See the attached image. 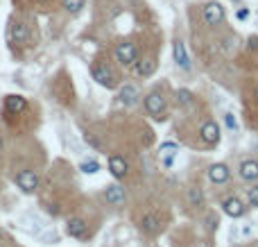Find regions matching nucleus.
<instances>
[{
  "instance_id": "f257e3e1",
  "label": "nucleus",
  "mask_w": 258,
  "mask_h": 247,
  "mask_svg": "<svg viewBox=\"0 0 258 247\" xmlns=\"http://www.w3.org/2000/svg\"><path fill=\"white\" fill-rule=\"evenodd\" d=\"M113 54H116V61H118L120 66H134V61L138 59V48H136V43H131V41H123L116 46Z\"/></svg>"
},
{
  "instance_id": "f03ea898",
  "label": "nucleus",
  "mask_w": 258,
  "mask_h": 247,
  "mask_svg": "<svg viewBox=\"0 0 258 247\" xmlns=\"http://www.w3.org/2000/svg\"><path fill=\"white\" fill-rule=\"evenodd\" d=\"M91 75H93V80L100 86H104V89H116V84H118V77L113 75V70L109 68L107 64H93Z\"/></svg>"
},
{
  "instance_id": "7ed1b4c3",
  "label": "nucleus",
  "mask_w": 258,
  "mask_h": 247,
  "mask_svg": "<svg viewBox=\"0 0 258 247\" xmlns=\"http://www.w3.org/2000/svg\"><path fill=\"white\" fill-rule=\"evenodd\" d=\"M224 16H226V11L217 0H211V2H206V5L202 7V18H204V23L211 27L220 25V23L224 21Z\"/></svg>"
},
{
  "instance_id": "20e7f679",
  "label": "nucleus",
  "mask_w": 258,
  "mask_h": 247,
  "mask_svg": "<svg viewBox=\"0 0 258 247\" xmlns=\"http://www.w3.org/2000/svg\"><path fill=\"white\" fill-rule=\"evenodd\" d=\"M143 107L150 116H161L166 111V98H163L161 91H150L143 98Z\"/></svg>"
},
{
  "instance_id": "39448f33",
  "label": "nucleus",
  "mask_w": 258,
  "mask_h": 247,
  "mask_svg": "<svg viewBox=\"0 0 258 247\" xmlns=\"http://www.w3.org/2000/svg\"><path fill=\"white\" fill-rule=\"evenodd\" d=\"M222 211H224L229 218H233V220H238V218H242V215L247 213V206L242 204V199L236 198V195H231V198H224L222 199Z\"/></svg>"
},
{
  "instance_id": "423d86ee",
  "label": "nucleus",
  "mask_w": 258,
  "mask_h": 247,
  "mask_svg": "<svg viewBox=\"0 0 258 247\" xmlns=\"http://www.w3.org/2000/svg\"><path fill=\"white\" fill-rule=\"evenodd\" d=\"M172 57H174V61H177V66L181 70L193 68V64H190V54H188V50H186L181 39H174V41H172Z\"/></svg>"
},
{
  "instance_id": "0eeeda50",
  "label": "nucleus",
  "mask_w": 258,
  "mask_h": 247,
  "mask_svg": "<svg viewBox=\"0 0 258 247\" xmlns=\"http://www.w3.org/2000/svg\"><path fill=\"white\" fill-rule=\"evenodd\" d=\"M16 186L23 193H34L39 188V175L34 170H21L16 175Z\"/></svg>"
},
{
  "instance_id": "6e6552de",
  "label": "nucleus",
  "mask_w": 258,
  "mask_h": 247,
  "mask_svg": "<svg viewBox=\"0 0 258 247\" xmlns=\"http://www.w3.org/2000/svg\"><path fill=\"white\" fill-rule=\"evenodd\" d=\"M199 134H202V141H204L206 145H217L220 143V125L215 123V120H206L202 127H199Z\"/></svg>"
},
{
  "instance_id": "1a4fd4ad",
  "label": "nucleus",
  "mask_w": 258,
  "mask_h": 247,
  "mask_svg": "<svg viewBox=\"0 0 258 247\" xmlns=\"http://www.w3.org/2000/svg\"><path fill=\"white\" fill-rule=\"evenodd\" d=\"M229 177H231V170H229V166L226 163H213V166L209 168V179L211 184H226L229 182Z\"/></svg>"
},
{
  "instance_id": "9d476101",
  "label": "nucleus",
  "mask_w": 258,
  "mask_h": 247,
  "mask_svg": "<svg viewBox=\"0 0 258 247\" xmlns=\"http://www.w3.org/2000/svg\"><path fill=\"white\" fill-rule=\"evenodd\" d=\"M238 175H240L242 182H256L258 179V161H254V159L240 161V166H238Z\"/></svg>"
},
{
  "instance_id": "9b49d317",
  "label": "nucleus",
  "mask_w": 258,
  "mask_h": 247,
  "mask_svg": "<svg viewBox=\"0 0 258 247\" xmlns=\"http://www.w3.org/2000/svg\"><path fill=\"white\" fill-rule=\"evenodd\" d=\"M127 161H125L120 154H111L109 156V172H111L116 179H125L127 177Z\"/></svg>"
},
{
  "instance_id": "f8f14e48",
  "label": "nucleus",
  "mask_w": 258,
  "mask_h": 247,
  "mask_svg": "<svg viewBox=\"0 0 258 247\" xmlns=\"http://www.w3.org/2000/svg\"><path fill=\"white\" fill-rule=\"evenodd\" d=\"M154 70H156V61L152 57H138L134 61V73L138 77H150L154 75Z\"/></svg>"
},
{
  "instance_id": "ddd939ff",
  "label": "nucleus",
  "mask_w": 258,
  "mask_h": 247,
  "mask_svg": "<svg viewBox=\"0 0 258 247\" xmlns=\"http://www.w3.org/2000/svg\"><path fill=\"white\" fill-rule=\"evenodd\" d=\"M118 100L125 107H134V104L138 102V89H136L134 84H125L118 91Z\"/></svg>"
},
{
  "instance_id": "4468645a",
  "label": "nucleus",
  "mask_w": 258,
  "mask_h": 247,
  "mask_svg": "<svg viewBox=\"0 0 258 247\" xmlns=\"http://www.w3.org/2000/svg\"><path fill=\"white\" fill-rule=\"evenodd\" d=\"M86 231H88V225H86L82 218H70L68 225H66V234L70 238H84Z\"/></svg>"
},
{
  "instance_id": "2eb2a0df",
  "label": "nucleus",
  "mask_w": 258,
  "mask_h": 247,
  "mask_svg": "<svg viewBox=\"0 0 258 247\" xmlns=\"http://www.w3.org/2000/svg\"><path fill=\"white\" fill-rule=\"evenodd\" d=\"M104 198H107V202L113 206L125 204V188L118 186V184H111V186H107V191H104Z\"/></svg>"
},
{
  "instance_id": "dca6fc26",
  "label": "nucleus",
  "mask_w": 258,
  "mask_h": 247,
  "mask_svg": "<svg viewBox=\"0 0 258 247\" xmlns=\"http://www.w3.org/2000/svg\"><path fill=\"white\" fill-rule=\"evenodd\" d=\"M5 109L9 113H21L27 109V100L23 96H7L5 98Z\"/></svg>"
},
{
  "instance_id": "f3484780",
  "label": "nucleus",
  "mask_w": 258,
  "mask_h": 247,
  "mask_svg": "<svg viewBox=\"0 0 258 247\" xmlns=\"http://www.w3.org/2000/svg\"><path fill=\"white\" fill-rule=\"evenodd\" d=\"M9 39L14 43H25L27 41V27H25V23H21V21H14L11 23V27H9Z\"/></svg>"
},
{
  "instance_id": "a211bd4d",
  "label": "nucleus",
  "mask_w": 258,
  "mask_h": 247,
  "mask_svg": "<svg viewBox=\"0 0 258 247\" xmlns=\"http://www.w3.org/2000/svg\"><path fill=\"white\" fill-rule=\"evenodd\" d=\"M140 229L145 231V234H156V231L161 229V218L156 213H147L143 220H140Z\"/></svg>"
},
{
  "instance_id": "6ab92c4d",
  "label": "nucleus",
  "mask_w": 258,
  "mask_h": 247,
  "mask_svg": "<svg viewBox=\"0 0 258 247\" xmlns=\"http://www.w3.org/2000/svg\"><path fill=\"white\" fill-rule=\"evenodd\" d=\"M174 100H177V104H179V107H181V109L193 107V102H195L193 93H190L188 89H179V91L174 93Z\"/></svg>"
},
{
  "instance_id": "aec40b11",
  "label": "nucleus",
  "mask_w": 258,
  "mask_h": 247,
  "mask_svg": "<svg viewBox=\"0 0 258 247\" xmlns=\"http://www.w3.org/2000/svg\"><path fill=\"white\" fill-rule=\"evenodd\" d=\"M61 7L68 14H80L82 7H84V0H61Z\"/></svg>"
},
{
  "instance_id": "412c9836",
  "label": "nucleus",
  "mask_w": 258,
  "mask_h": 247,
  "mask_svg": "<svg viewBox=\"0 0 258 247\" xmlns=\"http://www.w3.org/2000/svg\"><path fill=\"white\" fill-rule=\"evenodd\" d=\"M80 170L84 172V175H95V172L100 170V163L97 161H84V163H80Z\"/></svg>"
},
{
  "instance_id": "4be33fe9",
  "label": "nucleus",
  "mask_w": 258,
  "mask_h": 247,
  "mask_svg": "<svg viewBox=\"0 0 258 247\" xmlns=\"http://www.w3.org/2000/svg\"><path fill=\"white\" fill-rule=\"evenodd\" d=\"M247 199H249V206H254V209H258V184H256V186H252V188H249Z\"/></svg>"
},
{
  "instance_id": "5701e85b",
  "label": "nucleus",
  "mask_w": 258,
  "mask_h": 247,
  "mask_svg": "<svg viewBox=\"0 0 258 247\" xmlns=\"http://www.w3.org/2000/svg\"><path fill=\"white\" fill-rule=\"evenodd\" d=\"M168 150H177V143H174V141H166V143L161 145V154H166Z\"/></svg>"
},
{
  "instance_id": "b1692460",
  "label": "nucleus",
  "mask_w": 258,
  "mask_h": 247,
  "mask_svg": "<svg viewBox=\"0 0 258 247\" xmlns=\"http://www.w3.org/2000/svg\"><path fill=\"white\" fill-rule=\"evenodd\" d=\"M236 18H238V21H247V18H249V9H247V7L238 9V11H236Z\"/></svg>"
},
{
  "instance_id": "393cba45",
  "label": "nucleus",
  "mask_w": 258,
  "mask_h": 247,
  "mask_svg": "<svg viewBox=\"0 0 258 247\" xmlns=\"http://www.w3.org/2000/svg\"><path fill=\"white\" fill-rule=\"evenodd\" d=\"M172 163H174V150L170 152V156H168V154H163V166H166V168H170Z\"/></svg>"
},
{
  "instance_id": "a878e982",
  "label": "nucleus",
  "mask_w": 258,
  "mask_h": 247,
  "mask_svg": "<svg viewBox=\"0 0 258 247\" xmlns=\"http://www.w3.org/2000/svg\"><path fill=\"white\" fill-rule=\"evenodd\" d=\"M224 120H226V127H229V129H236V120H233V113H226Z\"/></svg>"
},
{
  "instance_id": "bb28decb",
  "label": "nucleus",
  "mask_w": 258,
  "mask_h": 247,
  "mask_svg": "<svg viewBox=\"0 0 258 247\" xmlns=\"http://www.w3.org/2000/svg\"><path fill=\"white\" fill-rule=\"evenodd\" d=\"M249 48H252V50L258 48V37H249Z\"/></svg>"
},
{
  "instance_id": "cd10ccee",
  "label": "nucleus",
  "mask_w": 258,
  "mask_h": 247,
  "mask_svg": "<svg viewBox=\"0 0 258 247\" xmlns=\"http://www.w3.org/2000/svg\"><path fill=\"white\" fill-rule=\"evenodd\" d=\"M256 96H258V89H256Z\"/></svg>"
},
{
  "instance_id": "c85d7f7f",
  "label": "nucleus",
  "mask_w": 258,
  "mask_h": 247,
  "mask_svg": "<svg viewBox=\"0 0 258 247\" xmlns=\"http://www.w3.org/2000/svg\"><path fill=\"white\" fill-rule=\"evenodd\" d=\"M41 2H43V0H41Z\"/></svg>"
}]
</instances>
